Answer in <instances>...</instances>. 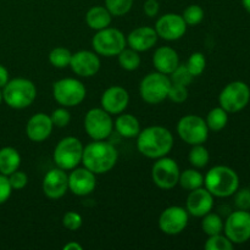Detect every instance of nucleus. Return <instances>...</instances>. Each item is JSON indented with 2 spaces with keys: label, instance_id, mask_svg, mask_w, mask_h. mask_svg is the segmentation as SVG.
<instances>
[{
  "label": "nucleus",
  "instance_id": "nucleus-1",
  "mask_svg": "<svg viewBox=\"0 0 250 250\" xmlns=\"http://www.w3.org/2000/svg\"><path fill=\"white\" fill-rule=\"evenodd\" d=\"M173 148V136L166 127L149 126L137 136V149L148 159L163 158Z\"/></svg>",
  "mask_w": 250,
  "mask_h": 250
},
{
  "label": "nucleus",
  "instance_id": "nucleus-2",
  "mask_svg": "<svg viewBox=\"0 0 250 250\" xmlns=\"http://www.w3.org/2000/svg\"><path fill=\"white\" fill-rule=\"evenodd\" d=\"M119 153L111 143L104 141H93L83 149L82 164L94 175H104L115 167Z\"/></svg>",
  "mask_w": 250,
  "mask_h": 250
},
{
  "label": "nucleus",
  "instance_id": "nucleus-3",
  "mask_svg": "<svg viewBox=\"0 0 250 250\" xmlns=\"http://www.w3.org/2000/svg\"><path fill=\"white\" fill-rule=\"evenodd\" d=\"M204 187L214 197H231L238 190L239 177L233 168L229 166L217 165L210 168L204 176Z\"/></svg>",
  "mask_w": 250,
  "mask_h": 250
},
{
  "label": "nucleus",
  "instance_id": "nucleus-4",
  "mask_svg": "<svg viewBox=\"0 0 250 250\" xmlns=\"http://www.w3.org/2000/svg\"><path fill=\"white\" fill-rule=\"evenodd\" d=\"M36 98V84L27 78L19 77L10 80L2 88V100L12 109H26L33 104Z\"/></svg>",
  "mask_w": 250,
  "mask_h": 250
},
{
  "label": "nucleus",
  "instance_id": "nucleus-5",
  "mask_svg": "<svg viewBox=\"0 0 250 250\" xmlns=\"http://www.w3.org/2000/svg\"><path fill=\"white\" fill-rule=\"evenodd\" d=\"M84 146L76 137H65L56 144L54 149L53 159L56 167L65 171H71L82 164Z\"/></svg>",
  "mask_w": 250,
  "mask_h": 250
},
{
  "label": "nucleus",
  "instance_id": "nucleus-6",
  "mask_svg": "<svg viewBox=\"0 0 250 250\" xmlns=\"http://www.w3.org/2000/svg\"><path fill=\"white\" fill-rule=\"evenodd\" d=\"M85 95V85L77 78H61L53 84V97L61 106H77L82 104Z\"/></svg>",
  "mask_w": 250,
  "mask_h": 250
},
{
  "label": "nucleus",
  "instance_id": "nucleus-7",
  "mask_svg": "<svg viewBox=\"0 0 250 250\" xmlns=\"http://www.w3.org/2000/svg\"><path fill=\"white\" fill-rule=\"evenodd\" d=\"M127 45L125 34L120 29L114 27H106L104 29L97 31L92 39V46L98 55L105 58L117 56Z\"/></svg>",
  "mask_w": 250,
  "mask_h": 250
},
{
  "label": "nucleus",
  "instance_id": "nucleus-8",
  "mask_svg": "<svg viewBox=\"0 0 250 250\" xmlns=\"http://www.w3.org/2000/svg\"><path fill=\"white\" fill-rule=\"evenodd\" d=\"M171 87V80L168 75L161 72L148 73L139 84V94L146 103L151 105L160 104L167 99L168 90Z\"/></svg>",
  "mask_w": 250,
  "mask_h": 250
},
{
  "label": "nucleus",
  "instance_id": "nucleus-9",
  "mask_svg": "<svg viewBox=\"0 0 250 250\" xmlns=\"http://www.w3.org/2000/svg\"><path fill=\"white\" fill-rule=\"evenodd\" d=\"M250 100V88L242 81L229 83L219 95L220 106L229 114L242 111Z\"/></svg>",
  "mask_w": 250,
  "mask_h": 250
},
{
  "label": "nucleus",
  "instance_id": "nucleus-10",
  "mask_svg": "<svg viewBox=\"0 0 250 250\" xmlns=\"http://www.w3.org/2000/svg\"><path fill=\"white\" fill-rule=\"evenodd\" d=\"M177 133L180 138L189 146L204 144L209 137V127L202 116L186 115L178 121Z\"/></svg>",
  "mask_w": 250,
  "mask_h": 250
},
{
  "label": "nucleus",
  "instance_id": "nucleus-11",
  "mask_svg": "<svg viewBox=\"0 0 250 250\" xmlns=\"http://www.w3.org/2000/svg\"><path fill=\"white\" fill-rule=\"evenodd\" d=\"M84 129L93 141H104L114 131L111 115L102 106L93 107L84 116Z\"/></svg>",
  "mask_w": 250,
  "mask_h": 250
},
{
  "label": "nucleus",
  "instance_id": "nucleus-12",
  "mask_svg": "<svg viewBox=\"0 0 250 250\" xmlns=\"http://www.w3.org/2000/svg\"><path fill=\"white\" fill-rule=\"evenodd\" d=\"M181 170L177 161L168 158L167 155L156 159L151 167V178L154 185L164 190L175 188L178 185Z\"/></svg>",
  "mask_w": 250,
  "mask_h": 250
},
{
  "label": "nucleus",
  "instance_id": "nucleus-13",
  "mask_svg": "<svg viewBox=\"0 0 250 250\" xmlns=\"http://www.w3.org/2000/svg\"><path fill=\"white\" fill-rule=\"evenodd\" d=\"M225 236L233 244H243L250 239V212L248 210L233 211L224 222Z\"/></svg>",
  "mask_w": 250,
  "mask_h": 250
},
{
  "label": "nucleus",
  "instance_id": "nucleus-14",
  "mask_svg": "<svg viewBox=\"0 0 250 250\" xmlns=\"http://www.w3.org/2000/svg\"><path fill=\"white\" fill-rule=\"evenodd\" d=\"M189 221L187 209L178 205H172L164 210L159 216V229L168 236H177L182 233Z\"/></svg>",
  "mask_w": 250,
  "mask_h": 250
},
{
  "label": "nucleus",
  "instance_id": "nucleus-15",
  "mask_svg": "<svg viewBox=\"0 0 250 250\" xmlns=\"http://www.w3.org/2000/svg\"><path fill=\"white\" fill-rule=\"evenodd\" d=\"M187 27L182 15L165 14L159 17L154 28H155L159 38L173 42L178 41L185 36Z\"/></svg>",
  "mask_w": 250,
  "mask_h": 250
},
{
  "label": "nucleus",
  "instance_id": "nucleus-16",
  "mask_svg": "<svg viewBox=\"0 0 250 250\" xmlns=\"http://www.w3.org/2000/svg\"><path fill=\"white\" fill-rule=\"evenodd\" d=\"M44 195L49 199H60L68 190V175L62 168H51L45 173L42 183Z\"/></svg>",
  "mask_w": 250,
  "mask_h": 250
},
{
  "label": "nucleus",
  "instance_id": "nucleus-17",
  "mask_svg": "<svg viewBox=\"0 0 250 250\" xmlns=\"http://www.w3.org/2000/svg\"><path fill=\"white\" fill-rule=\"evenodd\" d=\"M70 67L80 77H93L100 70V59L95 51L80 50L72 54Z\"/></svg>",
  "mask_w": 250,
  "mask_h": 250
},
{
  "label": "nucleus",
  "instance_id": "nucleus-18",
  "mask_svg": "<svg viewBox=\"0 0 250 250\" xmlns=\"http://www.w3.org/2000/svg\"><path fill=\"white\" fill-rule=\"evenodd\" d=\"M97 175L88 168L76 167L68 175V190L78 197H84L94 192L97 187Z\"/></svg>",
  "mask_w": 250,
  "mask_h": 250
},
{
  "label": "nucleus",
  "instance_id": "nucleus-19",
  "mask_svg": "<svg viewBox=\"0 0 250 250\" xmlns=\"http://www.w3.org/2000/svg\"><path fill=\"white\" fill-rule=\"evenodd\" d=\"M129 104V94L121 85L109 87L100 98V105L110 115H119L125 112Z\"/></svg>",
  "mask_w": 250,
  "mask_h": 250
},
{
  "label": "nucleus",
  "instance_id": "nucleus-20",
  "mask_svg": "<svg viewBox=\"0 0 250 250\" xmlns=\"http://www.w3.org/2000/svg\"><path fill=\"white\" fill-rule=\"evenodd\" d=\"M214 208V195L203 186L194 190H190L186 202L188 214L194 217H203Z\"/></svg>",
  "mask_w": 250,
  "mask_h": 250
},
{
  "label": "nucleus",
  "instance_id": "nucleus-21",
  "mask_svg": "<svg viewBox=\"0 0 250 250\" xmlns=\"http://www.w3.org/2000/svg\"><path fill=\"white\" fill-rule=\"evenodd\" d=\"M54 125L49 115L38 112L28 120L26 125V134L29 141L41 143L46 141L53 132Z\"/></svg>",
  "mask_w": 250,
  "mask_h": 250
},
{
  "label": "nucleus",
  "instance_id": "nucleus-22",
  "mask_svg": "<svg viewBox=\"0 0 250 250\" xmlns=\"http://www.w3.org/2000/svg\"><path fill=\"white\" fill-rule=\"evenodd\" d=\"M158 38L159 37L155 28L149 26H142L131 31V33L127 36L126 41L129 48L142 53V51H146L153 48L158 42Z\"/></svg>",
  "mask_w": 250,
  "mask_h": 250
},
{
  "label": "nucleus",
  "instance_id": "nucleus-23",
  "mask_svg": "<svg viewBox=\"0 0 250 250\" xmlns=\"http://www.w3.org/2000/svg\"><path fill=\"white\" fill-rule=\"evenodd\" d=\"M153 63L158 72L171 75L173 70L180 65V56L175 49L164 45L154 51Z\"/></svg>",
  "mask_w": 250,
  "mask_h": 250
},
{
  "label": "nucleus",
  "instance_id": "nucleus-24",
  "mask_svg": "<svg viewBox=\"0 0 250 250\" xmlns=\"http://www.w3.org/2000/svg\"><path fill=\"white\" fill-rule=\"evenodd\" d=\"M114 127L117 133L124 138H137L141 132V124L138 119L132 114H121L117 115L114 122Z\"/></svg>",
  "mask_w": 250,
  "mask_h": 250
},
{
  "label": "nucleus",
  "instance_id": "nucleus-25",
  "mask_svg": "<svg viewBox=\"0 0 250 250\" xmlns=\"http://www.w3.org/2000/svg\"><path fill=\"white\" fill-rule=\"evenodd\" d=\"M112 15L110 14L109 10L105 6H97L90 7L85 14V22L89 26V28L94 29V31H100L111 24Z\"/></svg>",
  "mask_w": 250,
  "mask_h": 250
},
{
  "label": "nucleus",
  "instance_id": "nucleus-26",
  "mask_svg": "<svg viewBox=\"0 0 250 250\" xmlns=\"http://www.w3.org/2000/svg\"><path fill=\"white\" fill-rule=\"evenodd\" d=\"M21 165V155L12 146H4L0 149V173L9 176L19 170Z\"/></svg>",
  "mask_w": 250,
  "mask_h": 250
},
{
  "label": "nucleus",
  "instance_id": "nucleus-27",
  "mask_svg": "<svg viewBox=\"0 0 250 250\" xmlns=\"http://www.w3.org/2000/svg\"><path fill=\"white\" fill-rule=\"evenodd\" d=\"M178 185L183 189L190 192V190H194L204 186V176L197 168H187L183 172H181Z\"/></svg>",
  "mask_w": 250,
  "mask_h": 250
},
{
  "label": "nucleus",
  "instance_id": "nucleus-28",
  "mask_svg": "<svg viewBox=\"0 0 250 250\" xmlns=\"http://www.w3.org/2000/svg\"><path fill=\"white\" fill-rule=\"evenodd\" d=\"M205 121H207L208 127H209V131H222L226 127L227 122H229V112L222 109L221 106L214 107L209 111Z\"/></svg>",
  "mask_w": 250,
  "mask_h": 250
},
{
  "label": "nucleus",
  "instance_id": "nucleus-29",
  "mask_svg": "<svg viewBox=\"0 0 250 250\" xmlns=\"http://www.w3.org/2000/svg\"><path fill=\"white\" fill-rule=\"evenodd\" d=\"M188 161L194 168H204L210 161L209 150L203 144L192 146L188 154Z\"/></svg>",
  "mask_w": 250,
  "mask_h": 250
},
{
  "label": "nucleus",
  "instance_id": "nucleus-30",
  "mask_svg": "<svg viewBox=\"0 0 250 250\" xmlns=\"http://www.w3.org/2000/svg\"><path fill=\"white\" fill-rule=\"evenodd\" d=\"M120 66L126 71H134L141 66L142 59L138 51L133 50L132 48H125L121 53L117 55Z\"/></svg>",
  "mask_w": 250,
  "mask_h": 250
},
{
  "label": "nucleus",
  "instance_id": "nucleus-31",
  "mask_svg": "<svg viewBox=\"0 0 250 250\" xmlns=\"http://www.w3.org/2000/svg\"><path fill=\"white\" fill-rule=\"evenodd\" d=\"M202 229L207 236H215V234H220L224 231V221H222L221 216L215 212H208L207 215L203 216L202 221Z\"/></svg>",
  "mask_w": 250,
  "mask_h": 250
},
{
  "label": "nucleus",
  "instance_id": "nucleus-32",
  "mask_svg": "<svg viewBox=\"0 0 250 250\" xmlns=\"http://www.w3.org/2000/svg\"><path fill=\"white\" fill-rule=\"evenodd\" d=\"M71 58H72V53L62 46L54 48L49 53V62L56 68H66L67 66H70Z\"/></svg>",
  "mask_w": 250,
  "mask_h": 250
},
{
  "label": "nucleus",
  "instance_id": "nucleus-33",
  "mask_svg": "<svg viewBox=\"0 0 250 250\" xmlns=\"http://www.w3.org/2000/svg\"><path fill=\"white\" fill-rule=\"evenodd\" d=\"M186 66H187L189 72L193 75V77H198V76H200L204 72L205 67H207V59H205L203 53L195 51V53L190 54L187 62H186Z\"/></svg>",
  "mask_w": 250,
  "mask_h": 250
},
{
  "label": "nucleus",
  "instance_id": "nucleus-34",
  "mask_svg": "<svg viewBox=\"0 0 250 250\" xmlns=\"http://www.w3.org/2000/svg\"><path fill=\"white\" fill-rule=\"evenodd\" d=\"M134 0H105V7L115 17L125 16L131 11Z\"/></svg>",
  "mask_w": 250,
  "mask_h": 250
},
{
  "label": "nucleus",
  "instance_id": "nucleus-35",
  "mask_svg": "<svg viewBox=\"0 0 250 250\" xmlns=\"http://www.w3.org/2000/svg\"><path fill=\"white\" fill-rule=\"evenodd\" d=\"M182 17L186 23H187V26H197L204 19V10L199 5L192 4L186 7Z\"/></svg>",
  "mask_w": 250,
  "mask_h": 250
},
{
  "label": "nucleus",
  "instance_id": "nucleus-36",
  "mask_svg": "<svg viewBox=\"0 0 250 250\" xmlns=\"http://www.w3.org/2000/svg\"><path fill=\"white\" fill-rule=\"evenodd\" d=\"M204 247L207 250H233L234 244L226 236L220 233L209 236Z\"/></svg>",
  "mask_w": 250,
  "mask_h": 250
},
{
  "label": "nucleus",
  "instance_id": "nucleus-37",
  "mask_svg": "<svg viewBox=\"0 0 250 250\" xmlns=\"http://www.w3.org/2000/svg\"><path fill=\"white\" fill-rule=\"evenodd\" d=\"M168 77H170L171 80V83H175V84H181V85H186V87H188V85L192 83L193 81V75L189 72V70L187 68V66L182 65V63H180V65L177 66V67L173 70V72L171 73V75H168Z\"/></svg>",
  "mask_w": 250,
  "mask_h": 250
},
{
  "label": "nucleus",
  "instance_id": "nucleus-38",
  "mask_svg": "<svg viewBox=\"0 0 250 250\" xmlns=\"http://www.w3.org/2000/svg\"><path fill=\"white\" fill-rule=\"evenodd\" d=\"M51 122H53L54 127H59V128H63L67 126L71 121V114L65 106L58 107L54 110L50 115Z\"/></svg>",
  "mask_w": 250,
  "mask_h": 250
},
{
  "label": "nucleus",
  "instance_id": "nucleus-39",
  "mask_svg": "<svg viewBox=\"0 0 250 250\" xmlns=\"http://www.w3.org/2000/svg\"><path fill=\"white\" fill-rule=\"evenodd\" d=\"M167 99L173 102L175 104H182L188 99V87L181 84L171 83L170 90H168Z\"/></svg>",
  "mask_w": 250,
  "mask_h": 250
},
{
  "label": "nucleus",
  "instance_id": "nucleus-40",
  "mask_svg": "<svg viewBox=\"0 0 250 250\" xmlns=\"http://www.w3.org/2000/svg\"><path fill=\"white\" fill-rule=\"evenodd\" d=\"M83 219L78 212L67 211L62 217V225L68 231H77L82 227Z\"/></svg>",
  "mask_w": 250,
  "mask_h": 250
},
{
  "label": "nucleus",
  "instance_id": "nucleus-41",
  "mask_svg": "<svg viewBox=\"0 0 250 250\" xmlns=\"http://www.w3.org/2000/svg\"><path fill=\"white\" fill-rule=\"evenodd\" d=\"M7 178H9V182L10 185H11L12 189L16 190L23 189L27 186V183H28V177H27V175L23 171L20 170H16L12 173H10V175L7 176Z\"/></svg>",
  "mask_w": 250,
  "mask_h": 250
},
{
  "label": "nucleus",
  "instance_id": "nucleus-42",
  "mask_svg": "<svg viewBox=\"0 0 250 250\" xmlns=\"http://www.w3.org/2000/svg\"><path fill=\"white\" fill-rule=\"evenodd\" d=\"M236 197H234V204L239 210H249L250 209V189L243 188L241 190H237Z\"/></svg>",
  "mask_w": 250,
  "mask_h": 250
},
{
  "label": "nucleus",
  "instance_id": "nucleus-43",
  "mask_svg": "<svg viewBox=\"0 0 250 250\" xmlns=\"http://www.w3.org/2000/svg\"><path fill=\"white\" fill-rule=\"evenodd\" d=\"M11 193L12 188L9 182V178H7V176L0 173V205L9 200V198L11 197Z\"/></svg>",
  "mask_w": 250,
  "mask_h": 250
},
{
  "label": "nucleus",
  "instance_id": "nucleus-44",
  "mask_svg": "<svg viewBox=\"0 0 250 250\" xmlns=\"http://www.w3.org/2000/svg\"><path fill=\"white\" fill-rule=\"evenodd\" d=\"M144 14L148 17H155L158 16L159 11H160V4H159L158 0H146L143 6Z\"/></svg>",
  "mask_w": 250,
  "mask_h": 250
},
{
  "label": "nucleus",
  "instance_id": "nucleus-45",
  "mask_svg": "<svg viewBox=\"0 0 250 250\" xmlns=\"http://www.w3.org/2000/svg\"><path fill=\"white\" fill-rule=\"evenodd\" d=\"M9 71L5 66L0 65V89L5 87L7 82H9Z\"/></svg>",
  "mask_w": 250,
  "mask_h": 250
},
{
  "label": "nucleus",
  "instance_id": "nucleus-46",
  "mask_svg": "<svg viewBox=\"0 0 250 250\" xmlns=\"http://www.w3.org/2000/svg\"><path fill=\"white\" fill-rule=\"evenodd\" d=\"M83 247L77 242H68L67 244L63 246V250H82Z\"/></svg>",
  "mask_w": 250,
  "mask_h": 250
},
{
  "label": "nucleus",
  "instance_id": "nucleus-47",
  "mask_svg": "<svg viewBox=\"0 0 250 250\" xmlns=\"http://www.w3.org/2000/svg\"><path fill=\"white\" fill-rule=\"evenodd\" d=\"M242 4H243L244 9L250 14V0H242Z\"/></svg>",
  "mask_w": 250,
  "mask_h": 250
},
{
  "label": "nucleus",
  "instance_id": "nucleus-48",
  "mask_svg": "<svg viewBox=\"0 0 250 250\" xmlns=\"http://www.w3.org/2000/svg\"><path fill=\"white\" fill-rule=\"evenodd\" d=\"M1 102H2V92L0 90V104H1Z\"/></svg>",
  "mask_w": 250,
  "mask_h": 250
}]
</instances>
